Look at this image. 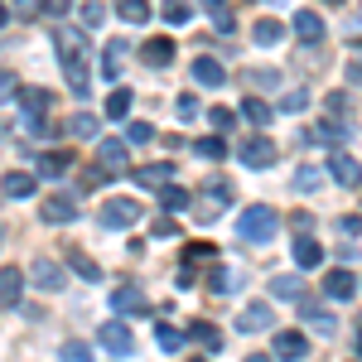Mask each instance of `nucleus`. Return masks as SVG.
I'll return each mask as SVG.
<instances>
[{
	"instance_id": "nucleus-52",
	"label": "nucleus",
	"mask_w": 362,
	"mask_h": 362,
	"mask_svg": "<svg viewBox=\"0 0 362 362\" xmlns=\"http://www.w3.org/2000/svg\"><path fill=\"white\" fill-rule=\"evenodd\" d=\"M78 0H44V15H68Z\"/></svg>"
},
{
	"instance_id": "nucleus-47",
	"label": "nucleus",
	"mask_w": 362,
	"mask_h": 362,
	"mask_svg": "<svg viewBox=\"0 0 362 362\" xmlns=\"http://www.w3.org/2000/svg\"><path fill=\"white\" fill-rule=\"evenodd\" d=\"M247 83H251V87H276V83H280V73H276V68H256Z\"/></svg>"
},
{
	"instance_id": "nucleus-17",
	"label": "nucleus",
	"mask_w": 362,
	"mask_h": 362,
	"mask_svg": "<svg viewBox=\"0 0 362 362\" xmlns=\"http://www.w3.org/2000/svg\"><path fill=\"white\" fill-rule=\"evenodd\" d=\"M0 189H5V198H34V194H39V179L15 169V174H5V179H0Z\"/></svg>"
},
{
	"instance_id": "nucleus-46",
	"label": "nucleus",
	"mask_w": 362,
	"mask_h": 362,
	"mask_svg": "<svg viewBox=\"0 0 362 362\" xmlns=\"http://www.w3.org/2000/svg\"><path fill=\"white\" fill-rule=\"evenodd\" d=\"M203 194L213 198V203H223V208H227V198H232V189H227L223 179H208V184H203Z\"/></svg>"
},
{
	"instance_id": "nucleus-58",
	"label": "nucleus",
	"mask_w": 362,
	"mask_h": 362,
	"mask_svg": "<svg viewBox=\"0 0 362 362\" xmlns=\"http://www.w3.org/2000/svg\"><path fill=\"white\" fill-rule=\"evenodd\" d=\"M348 83H353V87H362V63H353V68H348Z\"/></svg>"
},
{
	"instance_id": "nucleus-2",
	"label": "nucleus",
	"mask_w": 362,
	"mask_h": 362,
	"mask_svg": "<svg viewBox=\"0 0 362 362\" xmlns=\"http://www.w3.org/2000/svg\"><path fill=\"white\" fill-rule=\"evenodd\" d=\"M276 232H280V213H276V208H266V203H256V208H247V213L237 218V237L251 242V247L276 242Z\"/></svg>"
},
{
	"instance_id": "nucleus-60",
	"label": "nucleus",
	"mask_w": 362,
	"mask_h": 362,
	"mask_svg": "<svg viewBox=\"0 0 362 362\" xmlns=\"http://www.w3.org/2000/svg\"><path fill=\"white\" fill-rule=\"evenodd\" d=\"M358 348H362V334H358Z\"/></svg>"
},
{
	"instance_id": "nucleus-26",
	"label": "nucleus",
	"mask_w": 362,
	"mask_h": 362,
	"mask_svg": "<svg viewBox=\"0 0 362 362\" xmlns=\"http://www.w3.org/2000/svg\"><path fill=\"white\" fill-rule=\"evenodd\" d=\"M198 5L208 10V20H213V25L223 29V34H232V29H237V20H232V10H227V0H198Z\"/></svg>"
},
{
	"instance_id": "nucleus-25",
	"label": "nucleus",
	"mask_w": 362,
	"mask_h": 362,
	"mask_svg": "<svg viewBox=\"0 0 362 362\" xmlns=\"http://www.w3.org/2000/svg\"><path fill=\"white\" fill-rule=\"evenodd\" d=\"M116 15H121L126 25H145L155 10H150V0H116Z\"/></svg>"
},
{
	"instance_id": "nucleus-24",
	"label": "nucleus",
	"mask_w": 362,
	"mask_h": 362,
	"mask_svg": "<svg viewBox=\"0 0 362 362\" xmlns=\"http://www.w3.org/2000/svg\"><path fill=\"white\" fill-rule=\"evenodd\" d=\"M68 271H78L83 280H102V266H97L83 247H68Z\"/></svg>"
},
{
	"instance_id": "nucleus-7",
	"label": "nucleus",
	"mask_w": 362,
	"mask_h": 362,
	"mask_svg": "<svg viewBox=\"0 0 362 362\" xmlns=\"http://www.w3.org/2000/svg\"><path fill=\"white\" fill-rule=\"evenodd\" d=\"M329 179L343 184V189H358L362 184V165L348 155V150H334V155H329Z\"/></svg>"
},
{
	"instance_id": "nucleus-8",
	"label": "nucleus",
	"mask_w": 362,
	"mask_h": 362,
	"mask_svg": "<svg viewBox=\"0 0 362 362\" xmlns=\"http://www.w3.org/2000/svg\"><path fill=\"white\" fill-rule=\"evenodd\" d=\"M39 218L44 223H73L78 218V203H73V194H49L39 203Z\"/></svg>"
},
{
	"instance_id": "nucleus-59",
	"label": "nucleus",
	"mask_w": 362,
	"mask_h": 362,
	"mask_svg": "<svg viewBox=\"0 0 362 362\" xmlns=\"http://www.w3.org/2000/svg\"><path fill=\"white\" fill-rule=\"evenodd\" d=\"M5 20H10V10H5V5H0V25H5Z\"/></svg>"
},
{
	"instance_id": "nucleus-43",
	"label": "nucleus",
	"mask_w": 362,
	"mask_h": 362,
	"mask_svg": "<svg viewBox=\"0 0 362 362\" xmlns=\"http://www.w3.org/2000/svg\"><path fill=\"white\" fill-rule=\"evenodd\" d=\"M126 140H131V145H150V140H155V126L136 121V126H126Z\"/></svg>"
},
{
	"instance_id": "nucleus-6",
	"label": "nucleus",
	"mask_w": 362,
	"mask_h": 362,
	"mask_svg": "<svg viewBox=\"0 0 362 362\" xmlns=\"http://www.w3.org/2000/svg\"><path fill=\"white\" fill-rule=\"evenodd\" d=\"M29 280H34L39 290H49V295H54V290H63L68 271H63L58 261H49V256H34V261H29Z\"/></svg>"
},
{
	"instance_id": "nucleus-28",
	"label": "nucleus",
	"mask_w": 362,
	"mask_h": 362,
	"mask_svg": "<svg viewBox=\"0 0 362 362\" xmlns=\"http://www.w3.org/2000/svg\"><path fill=\"white\" fill-rule=\"evenodd\" d=\"M160 203H165L169 213H184V208L194 203V194H189V189H179V184H165V189H160Z\"/></svg>"
},
{
	"instance_id": "nucleus-19",
	"label": "nucleus",
	"mask_w": 362,
	"mask_h": 362,
	"mask_svg": "<svg viewBox=\"0 0 362 362\" xmlns=\"http://www.w3.org/2000/svg\"><path fill=\"white\" fill-rule=\"evenodd\" d=\"M126 49H131L126 39H112V44H107V54H102V78H107V83H116V78H121V63H126Z\"/></svg>"
},
{
	"instance_id": "nucleus-35",
	"label": "nucleus",
	"mask_w": 362,
	"mask_h": 362,
	"mask_svg": "<svg viewBox=\"0 0 362 362\" xmlns=\"http://www.w3.org/2000/svg\"><path fill=\"white\" fill-rule=\"evenodd\" d=\"M155 338H160V348H165V353H184V343H189V334H179V329H169V324H160Z\"/></svg>"
},
{
	"instance_id": "nucleus-53",
	"label": "nucleus",
	"mask_w": 362,
	"mask_h": 362,
	"mask_svg": "<svg viewBox=\"0 0 362 362\" xmlns=\"http://www.w3.org/2000/svg\"><path fill=\"white\" fill-rule=\"evenodd\" d=\"M150 232H155V237H179V223H169V218H160V223L150 227Z\"/></svg>"
},
{
	"instance_id": "nucleus-38",
	"label": "nucleus",
	"mask_w": 362,
	"mask_h": 362,
	"mask_svg": "<svg viewBox=\"0 0 362 362\" xmlns=\"http://www.w3.org/2000/svg\"><path fill=\"white\" fill-rule=\"evenodd\" d=\"M68 131H73L78 140H92V136H97V116H92V112H78L73 121H68Z\"/></svg>"
},
{
	"instance_id": "nucleus-21",
	"label": "nucleus",
	"mask_w": 362,
	"mask_h": 362,
	"mask_svg": "<svg viewBox=\"0 0 362 362\" xmlns=\"http://www.w3.org/2000/svg\"><path fill=\"white\" fill-rule=\"evenodd\" d=\"M140 54H145L150 68H169V63H174V39H145Z\"/></svg>"
},
{
	"instance_id": "nucleus-11",
	"label": "nucleus",
	"mask_w": 362,
	"mask_h": 362,
	"mask_svg": "<svg viewBox=\"0 0 362 362\" xmlns=\"http://www.w3.org/2000/svg\"><path fill=\"white\" fill-rule=\"evenodd\" d=\"M73 169V155H63V150H44L39 160H34V174L39 179H63Z\"/></svg>"
},
{
	"instance_id": "nucleus-10",
	"label": "nucleus",
	"mask_w": 362,
	"mask_h": 362,
	"mask_svg": "<svg viewBox=\"0 0 362 362\" xmlns=\"http://www.w3.org/2000/svg\"><path fill=\"white\" fill-rule=\"evenodd\" d=\"M112 309L116 314H140V309H145V290L131 285V280H121V285L112 290Z\"/></svg>"
},
{
	"instance_id": "nucleus-32",
	"label": "nucleus",
	"mask_w": 362,
	"mask_h": 362,
	"mask_svg": "<svg viewBox=\"0 0 362 362\" xmlns=\"http://www.w3.org/2000/svg\"><path fill=\"white\" fill-rule=\"evenodd\" d=\"M295 189H300V194H319V189H324V174H319L314 165H300V174H295Z\"/></svg>"
},
{
	"instance_id": "nucleus-34",
	"label": "nucleus",
	"mask_w": 362,
	"mask_h": 362,
	"mask_svg": "<svg viewBox=\"0 0 362 362\" xmlns=\"http://www.w3.org/2000/svg\"><path fill=\"white\" fill-rule=\"evenodd\" d=\"M49 102H54V97H49L44 87H25V92H20V107H25V112H49Z\"/></svg>"
},
{
	"instance_id": "nucleus-18",
	"label": "nucleus",
	"mask_w": 362,
	"mask_h": 362,
	"mask_svg": "<svg viewBox=\"0 0 362 362\" xmlns=\"http://www.w3.org/2000/svg\"><path fill=\"white\" fill-rule=\"evenodd\" d=\"M353 290H358V280H353V271H329V280H324V295L329 300H353Z\"/></svg>"
},
{
	"instance_id": "nucleus-45",
	"label": "nucleus",
	"mask_w": 362,
	"mask_h": 362,
	"mask_svg": "<svg viewBox=\"0 0 362 362\" xmlns=\"http://www.w3.org/2000/svg\"><path fill=\"white\" fill-rule=\"evenodd\" d=\"M102 15H107V5H102V0H87V5H83V25H87V29L102 25Z\"/></svg>"
},
{
	"instance_id": "nucleus-37",
	"label": "nucleus",
	"mask_w": 362,
	"mask_h": 362,
	"mask_svg": "<svg viewBox=\"0 0 362 362\" xmlns=\"http://www.w3.org/2000/svg\"><path fill=\"white\" fill-rule=\"evenodd\" d=\"M271 295H280V300H300V276H271Z\"/></svg>"
},
{
	"instance_id": "nucleus-39",
	"label": "nucleus",
	"mask_w": 362,
	"mask_h": 362,
	"mask_svg": "<svg viewBox=\"0 0 362 362\" xmlns=\"http://www.w3.org/2000/svg\"><path fill=\"white\" fill-rule=\"evenodd\" d=\"M208 290H213V295H232V290H237V276H232L227 266H218V271L208 276Z\"/></svg>"
},
{
	"instance_id": "nucleus-15",
	"label": "nucleus",
	"mask_w": 362,
	"mask_h": 362,
	"mask_svg": "<svg viewBox=\"0 0 362 362\" xmlns=\"http://www.w3.org/2000/svg\"><path fill=\"white\" fill-rule=\"evenodd\" d=\"M295 39H300V44H324V20H319L314 10H300V15H295Z\"/></svg>"
},
{
	"instance_id": "nucleus-61",
	"label": "nucleus",
	"mask_w": 362,
	"mask_h": 362,
	"mask_svg": "<svg viewBox=\"0 0 362 362\" xmlns=\"http://www.w3.org/2000/svg\"><path fill=\"white\" fill-rule=\"evenodd\" d=\"M329 5H338V0H329Z\"/></svg>"
},
{
	"instance_id": "nucleus-54",
	"label": "nucleus",
	"mask_w": 362,
	"mask_h": 362,
	"mask_svg": "<svg viewBox=\"0 0 362 362\" xmlns=\"http://www.w3.org/2000/svg\"><path fill=\"white\" fill-rule=\"evenodd\" d=\"M194 266H189V261H184V266H179V290H194Z\"/></svg>"
},
{
	"instance_id": "nucleus-48",
	"label": "nucleus",
	"mask_w": 362,
	"mask_h": 362,
	"mask_svg": "<svg viewBox=\"0 0 362 362\" xmlns=\"http://www.w3.org/2000/svg\"><path fill=\"white\" fill-rule=\"evenodd\" d=\"M15 15H20V20H34V15H44V0H15Z\"/></svg>"
},
{
	"instance_id": "nucleus-20",
	"label": "nucleus",
	"mask_w": 362,
	"mask_h": 362,
	"mask_svg": "<svg viewBox=\"0 0 362 362\" xmlns=\"http://www.w3.org/2000/svg\"><path fill=\"white\" fill-rule=\"evenodd\" d=\"M271 319H276V314L266 305H247L242 319H237V329H242V334H261V329H271Z\"/></svg>"
},
{
	"instance_id": "nucleus-12",
	"label": "nucleus",
	"mask_w": 362,
	"mask_h": 362,
	"mask_svg": "<svg viewBox=\"0 0 362 362\" xmlns=\"http://www.w3.org/2000/svg\"><path fill=\"white\" fill-rule=\"evenodd\" d=\"M271 353H276V358H305V353H309V338L300 334V329H280L276 343H271Z\"/></svg>"
},
{
	"instance_id": "nucleus-3",
	"label": "nucleus",
	"mask_w": 362,
	"mask_h": 362,
	"mask_svg": "<svg viewBox=\"0 0 362 362\" xmlns=\"http://www.w3.org/2000/svg\"><path fill=\"white\" fill-rule=\"evenodd\" d=\"M276 140L271 136H251V140H242V145H237V160H242V165L247 169H271L276 165Z\"/></svg>"
},
{
	"instance_id": "nucleus-14",
	"label": "nucleus",
	"mask_w": 362,
	"mask_h": 362,
	"mask_svg": "<svg viewBox=\"0 0 362 362\" xmlns=\"http://www.w3.org/2000/svg\"><path fill=\"white\" fill-rule=\"evenodd\" d=\"M97 165L107 169V174H126V145L121 140H102L97 145Z\"/></svg>"
},
{
	"instance_id": "nucleus-1",
	"label": "nucleus",
	"mask_w": 362,
	"mask_h": 362,
	"mask_svg": "<svg viewBox=\"0 0 362 362\" xmlns=\"http://www.w3.org/2000/svg\"><path fill=\"white\" fill-rule=\"evenodd\" d=\"M58 44V63H63V73H68V87H73V97H87L92 87H87V39L83 29H58L54 34Z\"/></svg>"
},
{
	"instance_id": "nucleus-23",
	"label": "nucleus",
	"mask_w": 362,
	"mask_h": 362,
	"mask_svg": "<svg viewBox=\"0 0 362 362\" xmlns=\"http://www.w3.org/2000/svg\"><path fill=\"white\" fill-rule=\"evenodd\" d=\"M300 319H309L319 334H334V314L324 305H314V300H305V295H300Z\"/></svg>"
},
{
	"instance_id": "nucleus-55",
	"label": "nucleus",
	"mask_w": 362,
	"mask_h": 362,
	"mask_svg": "<svg viewBox=\"0 0 362 362\" xmlns=\"http://www.w3.org/2000/svg\"><path fill=\"white\" fill-rule=\"evenodd\" d=\"M63 358H73V362H87V343H68V348H63Z\"/></svg>"
},
{
	"instance_id": "nucleus-33",
	"label": "nucleus",
	"mask_w": 362,
	"mask_h": 362,
	"mask_svg": "<svg viewBox=\"0 0 362 362\" xmlns=\"http://www.w3.org/2000/svg\"><path fill=\"white\" fill-rule=\"evenodd\" d=\"M160 10H165L169 25H189V20H194V5H189V0H165Z\"/></svg>"
},
{
	"instance_id": "nucleus-42",
	"label": "nucleus",
	"mask_w": 362,
	"mask_h": 362,
	"mask_svg": "<svg viewBox=\"0 0 362 362\" xmlns=\"http://www.w3.org/2000/svg\"><path fill=\"white\" fill-rule=\"evenodd\" d=\"M309 107V92L305 87H300V92H285V97H280V112H305Z\"/></svg>"
},
{
	"instance_id": "nucleus-30",
	"label": "nucleus",
	"mask_w": 362,
	"mask_h": 362,
	"mask_svg": "<svg viewBox=\"0 0 362 362\" xmlns=\"http://www.w3.org/2000/svg\"><path fill=\"white\" fill-rule=\"evenodd\" d=\"M126 112H131V87H116L107 97V121H126Z\"/></svg>"
},
{
	"instance_id": "nucleus-41",
	"label": "nucleus",
	"mask_w": 362,
	"mask_h": 362,
	"mask_svg": "<svg viewBox=\"0 0 362 362\" xmlns=\"http://www.w3.org/2000/svg\"><path fill=\"white\" fill-rule=\"evenodd\" d=\"M194 150L203 155V160H223V155H227V140L223 136H208V140H198Z\"/></svg>"
},
{
	"instance_id": "nucleus-9",
	"label": "nucleus",
	"mask_w": 362,
	"mask_h": 362,
	"mask_svg": "<svg viewBox=\"0 0 362 362\" xmlns=\"http://www.w3.org/2000/svg\"><path fill=\"white\" fill-rule=\"evenodd\" d=\"M20 295H25V271L20 266H5L0 271V309H15Z\"/></svg>"
},
{
	"instance_id": "nucleus-44",
	"label": "nucleus",
	"mask_w": 362,
	"mask_h": 362,
	"mask_svg": "<svg viewBox=\"0 0 362 362\" xmlns=\"http://www.w3.org/2000/svg\"><path fill=\"white\" fill-rule=\"evenodd\" d=\"M10 97H20V78L10 68H0V102H10Z\"/></svg>"
},
{
	"instance_id": "nucleus-16",
	"label": "nucleus",
	"mask_w": 362,
	"mask_h": 362,
	"mask_svg": "<svg viewBox=\"0 0 362 362\" xmlns=\"http://www.w3.org/2000/svg\"><path fill=\"white\" fill-rule=\"evenodd\" d=\"M295 266H300V271H314V266H324V247H319V242H314V237H295Z\"/></svg>"
},
{
	"instance_id": "nucleus-56",
	"label": "nucleus",
	"mask_w": 362,
	"mask_h": 362,
	"mask_svg": "<svg viewBox=\"0 0 362 362\" xmlns=\"http://www.w3.org/2000/svg\"><path fill=\"white\" fill-rule=\"evenodd\" d=\"M338 227H343L348 237H358V232H362V218H353V213H348V218H338Z\"/></svg>"
},
{
	"instance_id": "nucleus-49",
	"label": "nucleus",
	"mask_w": 362,
	"mask_h": 362,
	"mask_svg": "<svg viewBox=\"0 0 362 362\" xmlns=\"http://www.w3.org/2000/svg\"><path fill=\"white\" fill-rule=\"evenodd\" d=\"M174 112L184 116V121H194V116H198V97H179V102H174Z\"/></svg>"
},
{
	"instance_id": "nucleus-5",
	"label": "nucleus",
	"mask_w": 362,
	"mask_h": 362,
	"mask_svg": "<svg viewBox=\"0 0 362 362\" xmlns=\"http://www.w3.org/2000/svg\"><path fill=\"white\" fill-rule=\"evenodd\" d=\"M136 223H140V203L136 198H107V203H102V227L121 232V227H136Z\"/></svg>"
},
{
	"instance_id": "nucleus-27",
	"label": "nucleus",
	"mask_w": 362,
	"mask_h": 362,
	"mask_svg": "<svg viewBox=\"0 0 362 362\" xmlns=\"http://www.w3.org/2000/svg\"><path fill=\"white\" fill-rule=\"evenodd\" d=\"M194 78L208 87H223V63L218 58H194Z\"/></svg>"
},
{
	"instance_id": "nucleus-40",
	"label": "nucleus",
	"mask_w": 362,
	"mask_h": 362,
	"mask_svg": "<svg viewBox=\"0 0 362 362\" xmlns=\"http://www.w3.org/2000/svg\"><path fill=\"white\" fill-rule=\"evenodd\" d=\"M25 131H29L34 140H49V136H54V126L44 121V112H25Z\"/></svg>"
},
{
	"instance_id": "nucleus-13",
	"label": "nucleus",
	"mask_w": 362,
	"mask_h": 362,
	"mask_svg": "<svg viewBox=\"0 0 362 362\" xmlns=\"http://www.w3.org/2000/svg\"><path fill=\"white\" fill-rule=\"evenodd\" d=\"M131 179H136L140 189H165V184H174V165H140V169H131Z\"/></svg>"
},
{
	"instance_id": "nucleus-36",
	"label": "nucleus",
	"mask_w": 362,
	"mask_h": 362,
	"mask_svg": "<svg viewBox=\"0 0 362 362\" xmlns=\"http://www.w3.org/2000/svg\"><path fill=\"white\" fill-rule=\"evenodd\" d=\"M280 34H285L280 20H256V29H251V39H256V44H280Z\"/></svg>"
},
{
	"instance_id": "nucleus-50",
	"label": "nucleus",
	"mask_w": 362,
	"mask_h": 362,
	"mask_svg": "<svg viewBox=\"0 0 362 362\" xmlns=\"http://www.w3.org/2000/svg\"><path fill=\"white\" fill-rule=\"evenodd\" d=\"M213 256V242H194V247L184 251V261H208Z\"/></svg>"
},
{
	"instance_id": "nucleus-31",
	"label": "nucleus",
	"mask_w": 362,
	"mask_h": 362,
	"mask_svg": "<svg viewBox=\"0 0 362 362\" xmlns=\"http://www.w3.org/2000/svg\"><path fill=\"white\" fill-rule=\"evenodd\" d=\"M242 116H247L251 126H271V107H266V102H261V97H247V102H242Z\"/></svg>"
},
{
	"instance_id": "nucleus-4",
	"label": "nucleus",
	"mask_w": 362,
	"mask_h": 362,
	"mask_svg": "<svg viewBox=\"0 0 362 362\" xmlns=\"http://www.w3.org/2000/svg\"><path fill=\"white\" fill-rule=\"evenodd\" d=\"M97 343H102L112 358H131V353H136V334H131L121 319H107V324L97 329Z\"/></svg>"
},
{
	"instance_id": "nucleus-57",
	"label": "nucleus",
	"mask_w": 362,
	"mask_h": 362,
	"mask_svg": "<svg viewBox=\"0 0 362 362\" xmlns=\"http://www.w3.org/2000/svg\"><path fill=\"white\" fill-rule=\"evenodd\" d=\"M102 184V169H83V189H97Z\"/></svg>"
},
{
	"instance_id": "nucleus-22",
	"label": "nucleus",
	"mask_w": 362,
	"mask_h": 362,
	"mask_svg": "<svg viewBox=\"0 0 362 362\" xmlns=\"http://www.w3.org/2000/svg\"><path fill=\"white\" fill-rule=\"evenodd\" d=\"M189 343H203L208 353H218V348H223V334H218V324H208V319H194V324H189Z\"/></svg>"
},
{
	"instance_id": "nucleus-51",
	"label": "nucleus",
	"mask_w": 362,
	"mask_h": 362,
	"mask_svg": "<svg viewBox=\"0 0 362 362\" xmlns=\"http://www.w3.org/2000/svg\"><path fill=\"white\" fill-rule=\"evenodd\" d=\"M208 121H213V126H218V131H227V126H232V121H237V116L227 112V107H213V112H208Z\"/></svg>"
},
{
	"instance_id": "nucleus-29",
	"label": "nucleus",
	"mask_w": 362,
	"mask_h": 362,
	"mask_svg": "<svg viewBox=\"0 0 362 362\" xmlns=\"http://www.w3.org/2000/svg\"><path fill=\"white\" fill-rule=\"evenodd\" d=\"M305 140H319V145H343V140H348V126H334V121H324V126H314Z\"/></svg>"
}]
</instances>
